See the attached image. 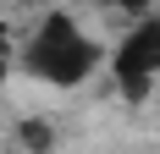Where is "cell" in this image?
Masks as SVG:
<instances>
[{
  "instance_id": "cell-2",
  "label": "cell",
  "mask_w": 160,
  "mask_h": 154,
  "mask_svg": "<svg viewBox=\"0 0 160 154\" xmlns=\"http://www.w3.org/2000/svg\"><path fill=\"white\" fill-rule=\"evenodd\" d=\"M111 77L122 83L127 99H144L149 88L160 83V17H144L132 22L111 50Z\"/></svg>"
},
{
  "instance_id": "cell-1",
  "label": "cell",
  "mask_w": 160,
  "mask_h": 154,
  "mask_svg": "<svg viewBox=\"0 0 160 154\" xmlns=\"http://www.w3.org/2000/svg\"><path fill=\"white\" fill-rule=\"evenodd\" d=\"M99 66H105V50L83 33L78 17H66V11L39 17V28L22 44V72L33 83H50V88H83Z\"/></svg>"
},
{
  "instance_id": "cell-4",
  "label": "cell",
  "mask_w": 160,
  "mask_h": 154,
  "mask_svg": "<svg viewBox=\"0 0 160 154\" xmlns=\"http://www.w3.org/2000/svg\"><path fill=\"white\" fill-rule=\"evenodd\" d=\"M0 83H6V55H0Z\"/></svg>"
},
{
  "instance_id": "cell-3",
  "label": "cell",
  "mask_w": 160,
  "mask_h": 154,
  "mask_svg": "<svg viewBox=\"0 0 160 154\" xmlns=\"http://www.w3.org/2000/svg\"><path fill=\"white\" fill-rule=\"evenodd\" d=\"M111 11H122V17H132V22H144V17H155V0H105Z\"/></svg>"
}]
</instances>
